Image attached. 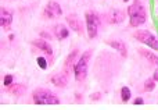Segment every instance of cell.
Masks as SVG:
<instances>
[{"label":"cell","instance_id":"cell-22","mask_svg":"<svg viewBox=\"0 0 158 110\" xmlns=\"http://www.w3.org/2000/svg\"><path fill=\"white\" fill-rule=\"evenodd\" d=\"M40 35L43 36V38H47V39H50V35H49V32H44V31H43V32H40Z\"/></svg>","mask_w":158,"mask_h":110},{"label":"cell","instance_id":"cell-23","mask_svg":"<svg viewBox=\"0 0 158 110\" xmlns=\"http://www.w3.org/2000/svg\"><path fill=\"white\" fill-rule=\"evenodd\" d=\"M154 81H158V68L154 71Z\"/></svg>","mask_w":158,"mask_h":110},{"label":"cell","instance_id":"cell-10","mask_svg":"<svg viewBox=\"0 0 158 110\" xmlns=\"http://www.w3.org/2000/svg\"><path fill=\"white\" fill-rule=\"evenodd\" d=\"M33 45H35V46H38L39 49H42V50H43V52H46L47 55H52V53H53L52 46H50V45L47 43L46 41H40V39H38V41H35V42H33Z\"/></svg>","mask_w":158,"mask_h":110},{"label":"cell","instance_id":"cell-6","mask_svg":"<svg viewBox=\"0 0 158 110\" xmlns=\"http://www.w3.org/2000/svg\"><path fill=\"white\" fill-rule=\"evenodd\" d=\"M60 15H61V7L58 3L50 2L44 7V17H47V18H56V17H60Z\"/></svg>","mask_w":158,"mask_h":110},{"label":"cell","instance_id":"cell-21","mask_svg":"<svg viewBox=\"0 0 158 110\" xmlns=\"http://www.w3.org/2000/svg\"><path fill=\"white\" fill-rule=\"evenodd\" d=\"M133 103H135V105H143V103H144V102H143V99H142V98H136Z\"/></svg>","mask_w":158,"mask_h":110},{"label":"cell","instance_id":"cell-11","mask_svg":"<svg viewBox=\"0 0 158 110\" xmlns=\"http://www.w3.org/2000/svg\"><path fill=\"white\" fill-rule=\"evenodd\" d=\"M110 45H111L114 49L119 50V53L123 56V57H126V47H125V45H123L122 42H119V41H112V42H110Z\"/></svg>","mask_w":158,"mask_h":110},{"label":"cell","instance_id":"cell-3","mask_svg":"<svg viewBox=\"0 0 158 110\" xmlns=\"http://www.w3.org/2000/svg\"><path fill=\"white\" fill-rule=\"evenodd\" d=\"M92 56V52L87 50L82 55V57L78 60V63L75 64V78L77 81H83L86 78L87 74V63H89V59Z\"/></svg>","mask_w":158,"mask_h":110},{"label":"cell","instance_id":"cell-20","mask_svg":"<svg viewBox=\"0 0 158 110\" xmlns=\"http://www.w3.org/2000/svg\"><path fill=\"white\" fill-rule=\"evenodd\" d=\"M90 98H92L93 100H98V99H100V98H101V94H100V92H97V94H93Z\"/></svg>","mask_w":158,"mask_h":110},{"label":"cell","instance_id":"cell-18","mask_svg":"<svg viewBox=\"0 0 158 110\" xmlns=\"http://www.w3.org/2000/svg\"><path fill=\"white\" fill-rule=\"evenodd\" d=\"M38 64H39V67H40V68H46L47 67V61H46V59L44 57H38Z\"/></svg>","mask_w":158,"mask_h":110},{"label":"cell","instance_id":"cell-19","mask_svg":"<svg viewBox=\"0 0 158 110\" xmlns=\"http://www.w3.org/2000/svg\"><path fill=\"white\" fill-rule=\"evenodd\" d=\"M13 81H14V77L8 74V75H6V77H4V81H3V84L8 86V85H11V84H13Z\"/></svg>","mask_w":158,"mask_h":110},{"label":"cell","instance_id":"cell-14","mask_svg":"<svg viewBox=\"0 0 158 110\" xmlns=\"http://www.w3.org/2000/svg\"><path fill=\"white\" fill-rule=\"evenodd\" d=\"M121 98H122L123 102H128V100L131 99V89H129L128 86H123V88L121 89Z\"/></svg>","mask_w":158,"mask_h":110},{"label":"cell","instance_id":"cell-15","mask_svg":"<svg viewBox=\"0 0 158 110\" xmlns=\"http://www.w3.org/2000/svg\"><path fill=\"white\" fill-rule=\"evenodd\" d=\"M111 20L114 22H121L123 20V14H122V11H112V14H111Z\"/></svg>","mask_w":158,"mask_h":110},{"label":"cell","instance_id":"cell-5","mask_svg":"<svg viewBox=\"0 0 158 110\" xmlns=\"http://www.w3.org/2000/svg\"><path fill=\"white\" fill-rule=\"evenodd\" d=\"M100 25V20L94 13H86V28L89 38H96L97 36V29Z\"/></svg>","mask_w":158,"mask_h":110},{"label":"cell","instance_id":"cell-9","mask_svg":"<svg viewBox=\"0 0 158 110\" xmlns=\"http://www.w3.org/2000/svg\"><path fill=\"white\" fill-rule=\"evenodd\" d=\"M52 82L56 86H60V88H63V86L67 85L68 80H67V75L65 74H58V75H54V77L52 78Z\"/></svg>","mask_w":158,"mask_h":110},{"label":"cell","instance_id":"cell-12","mask_svg":"<svg viewBox=\"0 0 158 110\" xmlns=\"http://www.w3.org/2000/svg\"><path fill=\"white\" fill-rule=\"evenodd\" d=\"M56 35H57L58 39H65L68 36V29L64 25H57L56 27Z\"/></svg>","mask_w":158,"mask_h":110},{"label":"cell","instance_id":"cell-8","mask_svg":"<svg viewBox=\"0 0 158 110\" xmlns=\"http://www.w3.org/2000/svg\"><path fill=\"white\" fill-rule=\"evenodd\" d=\"M67 22L69 24V27L72 28V29L75 31V32L78 33H82V31H83V28H82V24L81 21H79V18L77 15H74V14H71V15L67 17Z\"/></svg>","mask_w":158,"mask_h":110},{"label":"cell","instance_id":"cell-4","mask_svg":"<svg viewBox=\"0 0 158 110\" xmlns=\"http://www.w3.org/2000/svg\"><path fill=\"white\" fill-rule=\"evenodd\" d=\"M135 38H136L137 41H140L142 43L150 46L151 49L158 50V38L156 35H153L151 32H148V31H137V32L135 33Z\"/></svg>","mask_w":158,"mask_h":110},{"label":"cell","instance_id":"cell-17","mask_svg":"<svg viewBox=\"0 0 158 110\" xmlns=\"http://www.w3.org/2000/svg\"><path fill=\"white\" fill-rule=\"evenodd\" d=\"M144 89H146V91H148V92L153 91V89H154V78H150V80L146 81V82H144Z\"/></svg>","mask_w":158,"mask_h":110},{"label":"cell","instance_id":"cell-13","mask_svg":"<svg viewBox=\"0 0 158 110\" xmlns=\"http://www.w3.org/2000/svg\"><path fill=\"white\" fill-rule=\"evenodd\" d=\"M140 55H143L146 59H148L151 63H154V64H157V66H158V57H157L156 55H153V53L147 52V50H143V49H140Z\"/></svg>","mask_w":158,"mask_h":110},{"label":"cell","instance_id":"cell-16","mask_svg":"<svg viewBox=\"0 0 158 110\" xmlns=\"http://www.w3.org/2000/svg\"><path fill=\"white\" fill-rule=\"evenodd\" d=\"M78 56V50H74V52L71 53V55L67 57V60H65V67H68V66H71L72 63H74V60H75V57Z\"/></svg>","mask_w":158,"mask_h":110},{"label":"cell","instance_id":"cell-7","mask_svg":"<svg viewBox=\"0 0 158 110\" xmlns=\"http://www.w3.org/2000/svg\"><path fill=\"white\" fill-rule=\"evenodd\" d=\"M11 22H13V13L10 10H7V8H2V11H0V24H2V28H4V29L10 28Z\"/></svg>","mask_w":158,"mask_h":110},{"label":"cell","instance_id":"cell-24","mask_svg":"<svg viewBox=\"0 0 158 110\" xmlns=\"http://www.w3.org/2000/svg\"><path fill=\"white\" fill-rule=\"evenodd\" d=\"M123 2H128V0H123Z\"/></svg>","mask_w":158,"mask_h":110},{"label":"cell","instance_id":"cell-1","mask_svg":"<svg viewBox=\"0 0 158 110\" xmlns=\"http://www.w3.org/2000/svg\"><path fill=\"white\" fill-rule=\"evenodd\" d=\"M128 14H129V18H131V25L132 27H137V25L144 24L146 20H147L146 8L143 7L140 3H135V4L129 6Z\"/></svg>","mask_w":158,"mask_h":110},{"label":"cell","instance_id":"cell-2","mask_svg":"<svg viewBox=\"0 0 158 110\" xmlns=\"http://www.w3.org/2000/svg\"><path fill=\"white\" fill-rule=\"evenodd\" d=\"M33 100L38 105H58L60 103V99L46 89H38L33 92Z\"/></svg>","mask_w":158,"mask_h":110}]
</instances>
